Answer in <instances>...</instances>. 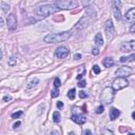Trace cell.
<instances>
[{"instance_id": "obj_1", "label": "cell", "mask_w": 135, "mask_h": 135, "mask_svg": "<svg viewBox=\"0 0 135 135\" xmlns=\"http://www.w3.org/2000/svg\"><path fill=\"white\" fill-rule=\"evenodd\" d=\"M57 10L58 8L55 6V4H42V6H39L36 8L35 15L37 16V18L42 19V18L48 17L53 13H55Z\"/></svg>"}, {"instance_id": "obj_2", "label": "cell", "mask_w": 135, "mask_h": 135, "mask_svg": "<svg viewBox=\"0 0 135 135\" xmlns=\"http://www.w3.org/2000/svg\"><path fill=\"white\" fill-rule=\"evenodd\" d=\"M72 33L71 32H62L58 34H49L44 37V42L48 43H57V42H62L68 40L71 37Z\"/></svg>"}, {"instance_id": "obj_3", "label": "cell", "mask_w": 135, "mask_h": 135, "mask_svg": "<svg viewBox=\"0 0 135 135\" xmlns=\"http://www.w3.org/2000/svg\"><path fill=\"white\" fill-rule=\"evenodd\" d=\"M55 6L59 10H72L78 6V2L75 0H59L55 2Z\"/></svg>"}, {"instance_id": "obj_4", "label": "cell", "mask_w": 135, "mask_h": 135, "mask_svg": "<svg viewBox=\"0 0 135 135\" xmlns=\"http://www.w3.org/2000/svg\"><path fill=\"white\" fill-rule=\"evenodd\" d=\"M114 90L113 88H104L102 93H101V99L102 101H104L106 104H111L114 99Z\"/></svg>"}, {"instance_id": "obj_5", "label": "cell", "mask_w": 135, "mask_h": 135, "mask_svg": "<svg viewBox=\"0 0 135 135\" xmlns=\"http://www.w3.org/2000/svg\"><path fill=\"white\" fill-rule=\"evenodd\" d=\"M104 31H106V35H107V38L109 40L113 39L115 36V28L113 26V22L111 19H108L107 22L104 24Z\"/></svg>"}, {"instance_id": "obj_6", "label": "cell", "mask_w": 135, "mask_h": 135, "mask_svg": "<svg viewBox=\"0 0 135 135\" xmlns=\"http://www.w3.org/2000/svg\"><path fill=\"white\" fill-rule=\"evenodd\" d=\"M128 86V80L124 77H118L113 81V84H112V88L114 91H118V90H122L124 88H126Z\"/></svg>"}, {"instance_id": "obj_7", "label": "cell", "mask_w": 135, "mask_h": 135, "mask_svg": "<svg viewBox=\"0 0 135 135\" xmlns=\"http://www.w3.org/2000/svg\"><path fill=\"white\" fill-rule=\"evenodd\" d=\"M134 50H135V40L122 42V46H120V51L122 52H131Z\"/></svg>"}, {"instance_id": "obj_8", "label": "cell", "mask_w": 135, "mask_h": 135, "mask_svg": "<svg viewBox=\"0 0 135 135\" xmlns=\"http://www.w3.org/2000/svg\"><path fill=\"white\" fill-rule=\"evenodd\" d=\"M69 54H70V52H69V50H68L66 46H60L55 52V56L57 57V58H59V59L66 58V57L69 56Z\"/></svg>"}, {"instance_id": "obj_9", "label": "cell", "mask_w": 135, "mask_h": 135, "mask_svg": "<svg viewBox=\"0 0 135 135\" xmlns=\"http://www.w3.org/2000/svg\"><path fill=\"white\" fill-rule=\"evenodd\" d=\"M112 6H113V13H114V17L120 20L122 19V12H120V1H113L112 2Z\"/></svg>"}, {"instance_id": "obj_10", "label": "cell", "mask_w": 135, "mask_h": 135, "mask_svg": "<svg viewBox=\"0 0 135 135\" xmlns=\"http://www.w3.org/2000/svg\"><path fill=\"white\" fill-rule=\"evenodd\" d=\"M115 74L124 78L126 76H130L132 74V70L130 69V68H128V66H122V68H119L118 70H116Z\"/></svg>"}, {"instance_id": "obj_11", "label": "cell", "mask_w": 135, "mask_h": 135, "mask_svg": "<svg viewBox=\"0 0 135 135\" xmlns=\"http://www.w3.org/2000/svg\"><path fill=\"white\" fill-rule=\"evenodd\" d=\"M6 20H8V28L10 30H15L17 28V19L14 14H10Z\"/></svg>"}, {"instance_id": "obj_12", "label": "cell", "mask_w": 135, "mask_h": 135, "mask_svg": "<svg viewBox=\"0 0 135 135\" xmlns=\"http://www.w3.org/2000/svg\"><path fill=\"white\" fill-rule=\"evenodd\" d=\"M71 119L73 120L74 122L78 124H82L86 122V117L84 116V115H79V114H74V115H72Z\"/></svg>"}, {"instance_id": "obj_13", "label": "cell", "mask_w": 135, "mask_h": 135, "mask_svg": "<svg viewBox=\"0 0 135 135\" xmlns=\"http://www.w3.org/2000/svg\"><path fill=\"white\" fill-rule=\"evenodd\" d=\"M124 18H126V21H128V22L135 21V8L128 11L126 13V15H124Z\"/></svg>"}, {"instance_id": "obj_14", "label": "cell", "mask_w": 135, "mask_h": 135, "mask_svg": "<svg viewBox=\"0 0 135 135\" xmlns=\"http://www.w3.org/2000/svg\"><path fill=\"white\" fill-rule=\"evenodd\" d=\"M120 115V111L117 110V109H115V108H112L110 110V118L112 119V120H115L118 116Z\"/></svg>"}, {"instance_id": "obj_15", "label": "cell", "mask_w": 135, "mask_h": 135, "mask_svg": "<svg viewBox=\"0 0 135 135\" xmlns=\"http://www.w3.org/2000/svg\"><path fill=\"white\" fill-rule=\"evenodd\" d=\"M102 64L106 68H111L113 64H114V60L111 58V57H107V58H104V61H102Z\"/></svg>"}, {"instance_id": "obj_16", "label": "cell", "mask_w": 135, "mask_h": 135, "mask_svg": "<svg viewBox=\"0 0 135 135\" xmlns=\"http://www.w3.org/2000/svg\"><path fill=\"white\" fill-rule=\"evenodd\" d=\"M95 43L97 46H104V39H102V36H101L100 33H98L95 36Z\"/></svg>"}, {"instance_id": "obj_17", "label": "cell", "mask_w": 135, "mask_h": 135, "mask_svg": "<svg viewBox=\"0 0 135 135\" xmlns=\"http://www.w3.org/2000/svg\"><path fill=\"white\" fill-rule=\"evenodd\" d=\"M134 59H135V54H132L128 57L122 56V58H120V62H129V61H133Z\"/></svg>"}, {"instance_id": "obj_18", "label": "cell", "mask_w": 135, "mask_h": 135, "mask_svg": "<svg viewBox=\"0 0 135 135\" xmlns=\"http://www.w3.org/2000/svg\"><path fill=\"white\" fill-rule=\"evenodd\" d=\"M53 120H54L56 124L60 122V113L59 112H57L56 111V112L53 113Z\"/></svg>"}, {"instance_id": "obj_19", "label": "cell", "mask_w": 135, "mask_h": 135, "mask_svg": "<svg viewBox=\"0 0 135 135\" xmlns=\"http://www.w3.org/2000/svg\"><path fill=\"white\" fill-rule=\"evenodd\" d=\"M75 93H76L75 89H71L69 92H68V97H69L71 100H73L75 98Z\"/></svg>"}, {"instance_id": "obj_20", "label": "cell", "mask_w": 135, "mask_h": 135, "mask_svg": "<svg viewBox=\"0 0 135 135\" xmlns=\"http://www.w3.org/2000/svg\"><path fill=\"white\" fill-rule=\"evenodd\" d=\"M100 135H114V133L112 131H110L109 129H104L102 131H101Z\"/></svg>"}, {"instance_id": "obj_21", "label": "cell", "mask_w": 135, "mask_h": 135, "mask_svg": "<svg viewBox=\"0 0 135 135\" xmlns=\"http://www.w3.org/2000/svg\"><path fill=\"white\" fill-rule=\"evenodd\" d=\"M58 95H59V91L57 90L56 88L53 89V90L51 91V96H52V97H57Z\"/></svg>"}, {"instance_id": "obj_22", "label": "cell", "mask_w": 135, "mask_h": 135, "mask_svg": "<svg viewBox=\"0 0 135 135\" xmlns=\"http://www.w3.org/2000/svg\"><path fill=\"white\" fill-rule=\"evenodd\" d=\"M16 62H17V59H16V57H12L11 59L8 60V66H15L16 64Z\"/></svg>"}, {"instance_id": "obj_23", "label": "cell", "mask_w": 135, "mask_h": 135, "mask_svg": "<svg viewBox=\"0 0 135 135\" xmlns=\"http://www.w3.org/2000/svg\"><path fill=\"white\" fill-rule=\"evenodd\" d=\"M22 115V112L21 111H19V112H16V113H14V114H12V118H14V119H17V118H19Z\"/></svg>"}, {"instance_id": "obj_24", "label": "cell", "mask_w": 135, "mask_h": 135, "mask_svg": "<svg viewBox=\"0 0 135 135\" xmlns=\"http://www.w3.org/2000/svg\"><path fill=\"white\" fill-rule=\"evenodd\" d=\"M60 84H61L60 79H59V78H56V79L54 80V86L57 89V88H59V86H60Z\"/></svg>"}, {"instance_id": "obj_25", "label": "cell", "mask_w": 135, "mask_h": 135, "mask_svg": "<svg viewBox=\"0 0 135 135\" xmlns=\"http://www.w3.org/2000/svg\"><path fill=\"white\" fill-rule=\"evenodd\" d=\"M86 86V80H79L78 81V86H79V88H84Z\"/></svg>"}, {"instance_id": "obj_26", "label": "cell", "mask_w": 135, "mask_h": 135, "mask_svg": "<svg viewBox=\"0 0 135 135\" xmlns=\"http://www.w3.org/2000/svg\"><path fill=\"white\" fill-rule=\"evenodd\" d=\"M93 71H94L95 74H99L100 73V68L98 66H93Z\"/></svg>"}, {"instance_id": "obj_27", "label": "cell", "mask_w": 135, "mask_h": 135, "mask_svg": "<svg viewBox=\"0 0 135 135\" xmlns=\"http://www.w3.org/2000/svg\"><path fill=\"white\" fill-rule=\"evenodd\" d=\"M104 106H99V107L97 108V109H96V113H97V114H100V113H102L104 112Z\"/></svg>"}, {"instance_id": "obj_28", "label": "cell", "mask_w": 135, "mask_h": 135, "mask_svg": "<svg viewBox=\"0 0 135 135\" xmlns=\"http://www.w3.org/2000/svg\"><path fill=\"white\" fill-rule=\"evenodd\" d=\"M1 6L3 8V12H6L8 11V8H10V6L6 3H4V2H1Z\"/></svg>"}, {"instance_id": "obj_29", "label": "cell", "mask_w": 135, "mask_h": 135, "mask_svg": "<svg viewBox=\"0 0 135 135\" xmlns=\"http://www.w3.org/2000/svg\"><path fill=\"white\" fill-rule=\"evenodd\" d=\"M78 95H79V97H80V98H82V99H84V98H86V97H88V95H86V94L84 92V91H80Z\"/></svg>"}, {"instance_id": "obj_30", "label": "cell", "mask_w": 135, "mask_h": 135, "mask_svg": "<svg viewBox=\"0 0 135 135\" xmlns=\"http://www.w3.org/2000/svg\"><path fill=\"white\" fill-rule=\"evenodd\" d=\"M92 53H93V55H98L99 54V50L97 49V48H94V49L92 50Z\"/></svg>"}, {"instance_id": "obj_31", "label": "cell", "mask_w": 135, "mask_h": 135, "mask_svg": "<svg viewBox=\"0 0 135 135\" xmlns=\"http://www.w3.org/2000/svg\"><path fill=\"white\" fill-rule=\"evenodd\" d=\"M57 108L62 109V108H64V104H62L61 101H58V102H57Z\"/></svg>"}, {"instance_id": "obj_32", "label": "cell", "mask_w": 135, "mask_h": 135, "mask_svg": "<svg viewBox=\"0 0 135 135\" xmlns=\"http://www.w3.org/2000/svg\"><path fill=\"white\" fill-rule=\"evenodd\" d=\"M11 99H12L11 96H4L3 97V101H10Z\"/></svg>"}, {"instance_id": "obj_33", "label": "cell", "mask_w": 135, "mask_h": 135, "mask_svg": "<svg viewBox=\"0 0 135 135\" xmlns=\"http://www.w3.org/2000/svg\"><path fill=\"white\" fill-rule=\"evenodd\" d=\"M130 32H131V33H135V23H134V24H132L131 28H130Z\"/></svg>"}, {"instance_id": "obj_34", "label": "cell", "mask_w": 135, "mask_h": 135, "mask_svg": "<svg viewBox=\"0 0 135 135\" xmlns=\"http://www.w3.org/2000/svg\"><path fill=\"white\" fill-rule=\"evenodd\" d=\"M81 58V55L80 54H75L74 55V59L75 60H78V59H80Z\"/></svg>"}, {"instance_id": "obj_35", "label": "cell", "mask_w": 135, "mask_h": 135, "mask_svg": "<svg viewBox=\"0 0 135 135\" xmlns=\"http://www.w3.org/2000/svg\"><path fill=\"white\" fill-rule=\"evenodd\" d=\"M84 135H93V133L90 131V130H86L84 131Z\"/></svg>"}, {"instance_id": "obj_36", "label": "cell", "mask_w": 135, "mask_h": 135, "mask_svg": "<svg viewBox=\"0 0 135 135\" xmlns=\"http://www.w3.org/2000/svg\"><path fill=\"white\" fill-rule=\"evenodd\" d=\"M35 84H38V79H35V80L33 81V82H31V84H30V86H30V88H31V86H35Z\"/></svg>"}, {"instance_id": "obj_37", "label": "cell", "mask_w": 135, "mask_h": 135, "mask_svg": "<svg viewBox=\"0 0 135 135\" xmlns=\"http://www.w3.org/2000/svg\"><path fill=\"white\" fill-rule=\"evenodd\" d=\"M19 126H20V122H17L15 124H14V128H15V129H16V128H18Z\"/></svg>"}, {"instance_id": "obj_38", "label": "cell", "mask_w": 135, "mask_h": 135, "mask_svg": "<svg viewBox=\"0 0 135 135\" xmlns=\"http://www.w3.org/2000/svg\"><path fill=\"white\" fill-rule=\"evenodd\" d=\"M132 117H133V119H135V111L132 113Z\"/></svg>"}, {"instance_id": "obj_39", "label": "cell", "mask_w": 135, "mask_h": 135, "mask_svg": "<svg viewBox=\"0 0 135 135\" xmlns=\"http://www.w3.org/2000/svg\"><path fill=\"white\" fill-rule=\"evenodd\" d=\"M128 135H135L134 133H130V134H128Z\"/></svg>"}]
</instances>
